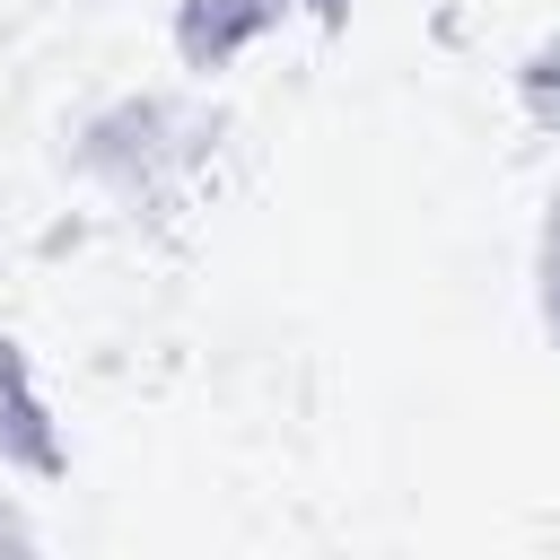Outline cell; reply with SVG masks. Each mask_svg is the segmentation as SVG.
Instances as JSON below:
<instances>
[{"label":"cell","mask_w":560,"mask_h":560,"mask_svg":"<svg viewBox=\"0 0 560 560\" xmlns=\"http://www.w3.org/2000/svg\"><path fill=\"white\" fill-rule=\"evenodd\" d=\"M525 298H534L542 350L560 359V184L542 192V219H534V245H525Z\"/></svg>","instance_id":"cell-4"},{"label":"cell","mask_w":560,"mask_h":560,"mask_svg":"<svg viewBox=\"0 0 560 560\" xmlns=\"http://www.w3.org/2000/svg\"><path fill=\"white\" fill-rule=\"evenodd\" d=\"M306 0H175L166 18V44H175V70L184 79H219L236 70L245 52H262Z\"/></svg>","instance_id":"cell-2"},{"label":"cell","mask_w":560,"mask_h":560,"mask_svg":"<svg viewBox=\"0 0 560 560\" xmlns=\"http://www.w3.org/2000/svg\"><path fill=\"white\" fill-rule=\"evenodd\" d=\"M201 149H219V114H201L175 88H122V96L88 105L70 131V166L114 201H149L166 175L201 166Z\"/></svg>","instance_id":"cell-1"},{"label":"cell","mask_w":560,"mask_h":560,"mask_svg":"<svg viewBox=\"0 0 560 560\" xmlns=\"http://www.w3.org/2000/svg\"><path fill=\"white\" fill-rule=\"evenodd\" d=\"M35 542H44V534H35V525H26V516L0 499V551H35Z\"/></svg>","instance_id":"cell-6"},{"label":"cell","mask_w":560,"mask_h":560,"mask_svg":"<svg viewBox=\"0 0 560 560\" xmlns=\"http://www.w3.org/2000/svg\"><path fill=\"white\" fill-rule=\"evenodd\" d=\"M516 96H525V114H534L542 131H560V35H542V44L525 52V70H516Z\"/></svg>","instance_id":"cell-5"},{"label":"cell","mask_w":560,"mask_h":560,"mask_svg":"<svg viewBox=\"0 0 560 560\" xmlns=\"http://www.w3.org/2000/svg\"><path fill=\"white\" fill-rule=\"evenodd\" d=\"M0 472H26V481H61L70 472V438L35 385V359L18 350V332H0Z\"/></svg>","instance_id":"cell-3"}]
</instances>
